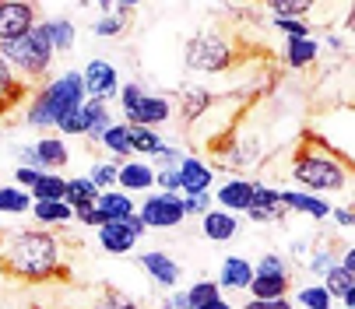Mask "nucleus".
<instances>
[{
  "label": "nucleus",
  "mask_w": 355,
  "mask_h": 309,
  "mask_svg": "<svg viewBox=\"0 0 355 309\" xmlns=\"http://www.w3.org/2000/svg\"><path fill=\"white\" fill-rule=\"evenodd\" d=\"M81 81H85V95L88 98H110V95H116V88H120V81H116V67L110 64V60H92L85 71H81Z\"/></svg>",
  "instance_id": "9d476101"
},
{
  "label": "nucleus",
  "mask_w": 355,
  "mask_h": 309,
  "mask_svg": "<svg viewBox=\"0 0 355 309\" xmlns=\"http://www.w3.org/2000/svg\"><path fill=\"white\" fill-rule=\"evenodd\" d=\"M166 309H169V306H166Z\"/></svg>",
  "instance_id": "4d7b16f0"
},
{
  "label": "nucleus",
  "mask_w": 355,
  "mask_h": 309,
  "mask_svg": "<svg viewBox=\"0 0 355 309\" xmlns=\"http://www.w3.org/2000/svg\"><path fill=\"white\" fill-rule=\"evenodd\" d=\"M57 130H60V134H67V137H71V134H85V130H88V120H85L81 106H78V109H71V113H64V116L57 120Z\"/></svg>",
  "instance_id": "ea45409f"
},
{
  "label": "nucleus",
  "mask_w": 355,
  "mask_h": 309,
  "mask_svg": "<svg viewBox=\"0 0 355 309\" xmlns=\"http://www.w3.org/2000/svg\"><path fill=\"white\" fill-rule=\"evenodd\" d=\"M28 193H32V200H64V193H67V179L57 176V173H42Z\"/></svg>",
  "instance_id": "bb28decb"
},
{
  "label": "nucleus",
  "mask_w": 355,
  "mask_h": 309,
  "mask_svg": "<svg viewBox=\"0 0 355 309\" xmlns=\"http://www.w3.org/2000/svg\"><path fill=\"white\" fill-rule=\"evenodd\" d=\"M285 60H288V67H310L313 60H317V53H320V46L313 42V39H288V49H285Z\"/></svg>",
  "instance_id": "c756f323"
},
{
  "label": "nucleus",
  "mask_w": 355,
  "mask_h": 309,
  "mask_svg": "<svg viewBox=\"0 0 355 309\" xmlns=\"http://www.w3.org/2000/svg\"><path fill=\"white\" fill-rule=\"evenodd\" d=\"M197 309H232V306L218 295V299H211V302H205V306H197Z\"/></svg>",
  "instance_id": "6e6d98bb"
},
{
  "label": "nucleus",
  "mask_w": 355,
  "mask_h": 309,
  "mask_svg": "<svg viewBox=\"0 0 355 309\" xmlns=\"http://www.w3.org/2000/svg\"><path fill=\"white\" fill-rule=\"evenodd\" d=\"M0 271L21 281H46L60 271V239L46 229L11 232L0 246Z\"/></svg>",
  "instance_id": "f257e3e1"
},
{
  "label": "nucleus",
  "mask_w": 355,
  "mask_h": 309,
  "mask_svg": "<svg viewBox=\"0 0 355 309\" xmlns=\"http://www.w3.org/2000/svg\"><path fill=\"white\" fill-rule=\"evenodd\" d=\"M250 208L268 211L271 222H285V218H288V208L282 204L278 190H275V186H264V183H253V200H250Z\"/></svg>",
  "instance_id": "4be33fe9"
},
{
  "label": "nucleus",
  "mask_w": 355,
  "mask_h": 309,
  "mask_svg": "<svg viewBox=\"0 0 355 309\" xmlns=\"http://www.w3.org/2000/svg\"><path fill=\"white\" fill-rule=\"evenodd\" d=\"M35 4H25V0H8L0 4V42L21 39L35 28Z\"/></svg>",
  "instance_id": "0eeeda50"
},
{
  "label": "nucleus",
  "mask_w": 355,
  "mask_h": 309,
  "mask_svg": "<svg viewBox=\"0 0 355 309\" xmlns=\"http://www.w3.org/2000/svg\"><path fill=\"white\" fill-rule=\"evenodd\" d=\"M98 141H103L113 154H116V159H127V154H130V137H127V123H113L103 137H98Z\"/></svg>",
  "instance_id": "72a5a7b5"
},
{
  "label": "nucleus",
  "mask_w": 355,
  "mask_h": 309,
  "mask_svg": "<svg viewBox=\"0 0 355 309\" xmlns=\"http://www.w3.org/2000/svg\"><path fill=\"white\" fill-rule=\"evenodd\" d=\"M243 309H292L288 299H271V302H261V299H250Z\"/></svg>",
  "instance_id": "8fccbe9b"
},
{
  "label": "nucleus",
  "mask_w": 355,
  "mask_h": 309,
  "mask_svg": "<svg viewBox=\"0 0 355 309\" xmlns=\"http://www.w3.org/2000/svg\"><path fill=\"white\" fill-rule=\"evenodd\" d=\"M46 32H49V42H53V53H67L74 46V21L67 18H57V21H46Z\"/></svg>",
  "instance_id": "2f4dec72"
},
{
  "label": "nucleus",
  "mask_w": 355,
  "mask_h": 309,
  "mask_svg": "<svg viewBox=\"0 0 355 309\" xmlns=\"http://www.w3.org/2000/svg\"><path fill=\"white\" fill-rule=\"evenodd\" d=\"M215 197H218V204H222V211H229V215L239 211V215H243V211L250 208V200H253V183H250V179H229Z\"/></svg>",
  "instance_id": "f3484780"
},
{
  "label": "nucleus",
  "mask_w": 355,
  "mask_h": 309,
  "mask_svg": "<svg viewBox=\"0 0 355 309\" xmlns=\"http://www.w3.org/2000/svg\"><path fill=\"white\" fill-rule=\"evenodd\" d=\"M32 151H35V162H39V173H57V169H64L67 166V159H71V151H67V144L60 141V137H42L39 144H32Z\"/></svg>",
  "instance_id": "4468645a"
},
{
  "label": "nucleus",
  "mask_w": 355,
  "mask_h": 309,
  "mask_svg": "<svg viewBox=\"0 0 355 309\" xmlns=\"http://www.w3.org/2000/svg\"><path fill=\"white\" fill-rule=\"evenodd\" d=\"M98 246H103L106 253H113V256H123L137 246V239L127 232L123 222H106L103 229H98Z\"/></svg>",
  "instance_id": "a211bd4d"
},
{
  "label": "nucleus",
  "mask_w": 355,
  "mask_h": 309,
  "mask_svg": "<svg viewBox=\"0 0 355 309\" xmlns=\"http://www.w3.org/2000/svg\"><path fill=\"white\" fill-rule=\"evenodd\" d=\"M103 11H110V15H103L95 25H92V32L98 35V39H113V35H120L123 28H127V18H130V8L127 4H106Z\"/></svg>",
  "instance_id": "5701e85b"
},
{
  "label": "nucleus",
  "mask_w": 355,
  "mask_h": 309,
  "mask_svg": "<svg viewBox=\"0 0 355 309\" xmlns=\"http://www.w3.org/2000/svg\"><path fill=\"white\" fill-rule=\"evenodd\" d=\"M292 179L306 190L317 193H338L352 183V166H348V154H338L331 144H324L320 137H306L295 151V166H292Z\"/></svg>",
  "instance_id": "f03ea898"
},
{
  "label": "nucleus",
  "mask_w": 355,
  "mask_h": 309,
  "mask_svg": "<svg viewBox=\"0 0 355 309\" xmlns=\"http://www.w3.org/2000/svg\"><path fill=\"white\" fill-rule=\"evenodd\" d=\"M127 137H130V151L137 154H159L166 148V141L151 127H127Z\"/></svg>",
  "instance_id": "cd10ccee"
},
{
  "label": "nucleus",
  "mask_w": 355,
  "mask_h": 309,
  "mask_svg": "<svg viewBox=\"0 0 355 309\" xmlns=\"http://www.w3.org/2000/svg\"><path fill=\"white\" fill-rule=\"evenodd\" d=\"M116 183L127 190V193H141V190H151L155 186V169L144 166V162H123L120 173H116Z\"/></svg>",
  "instance_id": "2eb2a0df"
},
{
  "label": "nucleus",
  "mask_w": 355,
  "mask_h": 309,
  "mask_svg": "<svg viewBox=\"0 0 355 309\" xmlns=\"http://www.w3.org/2000/svg\"><path fill=\"white\" fill-rule=\"evenodd\" d=\"M183 200V215H208L211 211V193H190V197H180Z\"/></svg>",
  "instance_id": "a19ab883"
},
{
  "label": "nucleus",
  "mask_w": 355,
  "mask_h": 309,
  "mask_svg": "<svg viewBox=\"0 0 355 309\" xmlns=\"http://www.w3.org/2000/svg\"><path fill=\"white\" fill-rule=\"evenodd\" d=\"M205 222H200V232H205L211 242H229L236 232H239V218L229 215V211H208V215H200Z\"/></svg>",
  "instance_id": "dca6fc26"
},
{
  "label": "nucleus",
  "mask_w": 355,
  "mask_h": 309,
  "mask_svg": "<svg viewBox=\"0 0 355 309\" xmlns=\"http://www.w3.org/2000/svg\"><path fill=\"white\" fill-rule=\"evenodd\" d=\"M218 295H222L218 281H197V285L187 288V302H190V309L205 306V302H211V299H218Z\"/></svg>",
  "instance_id": "e433bc0d"
},
{
  "label": "nucleus",
  "mask_w": 355,
  "mask_h": 309,
  "mask_svg": "<svg viewBox=\"0 0 355 309\" xmlns=\"http://www.w3.org/2000/svg\"><path fill=\"white\" fill-rule=\"evenodd\" d=\"M39 176H42V173H35V169H25V166H18V169H15V183H18V190H32Z\"/></svg>",
  "instance_id": "09e8293b"
},
{
  "label": "nucleus",
  "mask_w": 355,
  "mask_h": 309,
  "mask_svg": "<svg viewBox=\"0 0 355 309\" xmlns=\"http://www.w3.org/2000/svg\"><path fill=\"white\" fill-rule=\"evenodd\" d=\"M250 295H253V299H261V302L288 299V278H257V274H253V281H250Z\"/></svg>",
  "instance_id": "c85d7f7f"
},
{
  "label": "nucleus",
  "mask_w": 355,
  "mask_h": 309,
  "mask_svg": "<svg viewBox=\"0 0 355 309\" xmlns=\"http://www.w3.org/2000/svg\"><path fill=\"white\" fill-rule=\"evenodd\" d=\"M92 309H137V302L127 299V295H120V292H106Z\"/></svg>",
  "instance_id": "79ce46f5"
},
{
  "label": "nucleus",
  "mask_w": 355,
  "mask_h": 309,
  "mask_svg": "<svg viewBox=\"0 0 355 309\" xmlns=\"http://www.w3.org/2000/svg\"><path fill=\"white\" fill-rule=\"evenodd\" d=\"M141 95H144V91H141V85H137V81L123 85V88H120V98H123V109H127V106H134V102H137Z\"/></svg>",
  "instance_id": "3c124183"
},
{
  "label": "nucleus",
  "mask_w": 355,
  "mask_h": 309,
  "mask_svg": "<svg viewBox=\"0 0 355 309\" xmlns=\"http://www.w3.org/2000/svg\"><path fill=\"white\" fill-rule=\"evenodd\" d=\"M253 274H257V278H288V267H285V261L278 253H264L261 264L253 267Z\"/></svg>",
  "instance_id": "58836bf2"
},
{
  "label": "nucleus",
  "mask_w": 355,
  "mask_h": 309,
  "mask_svg": "<svg viewBox=\"0 0 355 309\" xmlns=\"http://www.w3.org/2000/svg\"><path fill=\"white\" fill-rule=\"evenodd\" d=\"M95 208L103 211L106 222H127L134 215V197L130 193H110V190H103V193L95 197Z\"/></svg>",
  "instance_id": "aec40b11"
},
{
  "label": "nucleus",
  "mask_w": 355,
  "mask_h": 309,
  "mask_svg": "<svg viewBox=\"0 0 355 309\" xmlns=\"http://www.w3.org/2000/svg\"><path fill=\"white\" fill-rule=\"evenodd\" d=\"M137 218L144 222V229H176L187 215H183V200L180 193H148Z\"/></svg>",
  "instance_id": "423d86ee"
},
{
  "label": "nucleus",
  "mask_w": 355,
  "mask_h": 309,
  "mask_svg": "<svg viewBox=\"0 0 355 309\" xmlns=\"http://www.w3.org/2000/svg\"><path fill=\"white\" fill-rule=\"evenodd\" d=\"M74 218H78L81 225H92V229H103V225H106L103 211H98L95 204H85V208H74Z\"/></svg>",
  "instance_id": "37998d69"
},
{
  "label": "nucleus",
  "mask_w": 355,
  "mask_h": 309,
  "mask_svg": "<svg viewBox=\"0 0 355 309\" xmlns=\"http://www.w3.org/2000/svg\"><path fill=\"white\" fill-rule=\"evenodd\" d=\"M331 218H334L341 229H352V225H355V215H352L348 208H331Z\"/></svg>",
  "instance_id": "603ef678"
},
{
  "label": "nucleus",
  "mask_w": 355,
  "mask_h": 309,
  "mask_svg": "<svg viewBox=\"0 0 355 309\" xmlns=\"http://www.w3.org/2000/svg\"><path fill=\"white\" fill-rule=\"evenodd\" d=\"M278 197H282V204H285L288 211L310 215V218H317V222L331 218V204H327V200H320V197H313V193H299V190H278Z\"/></svg>",
  "instance_id": "ddd939ff"
},
{
  "label": "nucleus",
  "mask_w": 355,
  "mask_h": 309,
  "mask_svg": "<svg viewBox=\"0 0 355 309\" xmlns=\"http://www.w3.org/2000/svg\"><path fill=\"white\" fill-rule=\"evenodd\" d=\"M215 281H218V288H236V292H243V288H250V281H253V264L243 261V256H229Z\"/></svg>",
  "instance_id": "6ab92c4d"
},
{
  "label": "nucleus",
  "mask_w": 355,
  "mask_h": 309,
  "mask_svg": "<svg viewBox=\"0 0 355 309\" xmlns=\"http://www.w3.org/2000/svg\"><path fill=\"white\" fill-rule=\"evenodd\" d=\"M95 197H98V190L92 186V179L88 176H74V179H67V193H64V204L74 211V208H85V204H95Z\"/></svg>",
  "instance_id": "a878e982"
},
{
  "label": "nucleus",
  "mask_w": 355,
  "mask_h": 309,
  "mask_svg": "<svg viewBox=\"0 0 355 309\" xmlns=\"http://www.w3.org/2000/svg\"><path fill=\"white\" fill-rule=\"evenodd\" d=\"M32 215L42 225H67L74 218V211L67 208L64 200H32Z\"/></svg>",
  "instance_id": "b1692460"
},
{
  "label": "nucleus",
  "mask_w": 355,
  "mask_h": 309,
  "mask_svg": "<svg viewBox=\"0 0 355 309\" xmlns=\"http://www.w3.org/2000/svg\"><path fill=\"white\" fill-rule=\"evenodd\" d=\"M155 183H159L162 193H180V176H176V169H159V173H155Z\"/></svg>",
  "instance_id": "c03bdc74"
},
{
  "label": "nucleus",
  "mask_w": 355,
  "mask_h": 309,
  "mask_svg": "<svg viewBox=\"0 0 355 309\" xmlns=\"http://www.w3.org/2000/svg\"><path fill=\"white\" fill-rule=\"evenodd\" d=\"M123 116H127V127H151L155 130L159 123H166L173 116V106L162 95H141L134 106L123 109Z\"/></svg>",
  "instance_id": "6e6552de"
},
{
  "label": "nucleus",
  "mask_w": 355,
  "mask_h": 309,
  "mask_svg": "<svg viewBox=\"0 0 355 309\" xmlns=\"http://www.w3.org/2000/svg\"><path fill=\"white\" fill-rule=\"evenodd\" d=\"M338 267H345L348 274H355V246L345 249V256H341V264H338Z\"/></svg>",
  "instance_id": "864d4df0"
},
{
  "label": "nucleus",
  "mask_w": 355,
  "mask_h": 309,
  "mask_svg": "<svg viewBox=\"0 0 355 309\" xmlns=\"http://www.w3.org/2000/svg\"><path fill=\"white\" fill-rule=\"evenodd\" d=\"M116 173H120V162H95L92 173H88V179H92V186L98 193H103V190H110L116 183Z\"/></svg>",
  "instance_id": "c9c22d12"
},
{
  "label": "nucleus",
  "mask_w": 355,
  "mask_h": 309,
  "mask_svg": "<svg viewBox=\"0 0 355 309\" xmlns=\"http://www.w3.org/2000/svg\"><path fill=\"white\" fill-rule=\"evenodd\" d=\"M236 64V46L215 32V28H205L197 32L190 42H187V67L190 71H205V74H222Z\"/></svg>",
  "instance_id": "39448f33"
},
{
  "label": "nucleus",
  "mask_w": 355,
  "mask_h": 309,
  "mask_svg": "<svg viewBox=\"0 0 355 309\" xmlns=\"http://www.w3.org/2000/svg\"><path fill=\"white\" fill-rule=\"evenodd\" d=\"M137 264L148 271V278H151V281H159L162 288H173V285L183 278L180 264L173 261L169 253H162V249H148V253H141V256H137Z\"/></svg>",
  "instance_id": "9b49d317"
},
{
  "label": "nucleus",
  "mask_w": 355,
  "mask_h": 309,
  "mask_svg": "<svg viewBox=\"0 0 355 309\" xmlns=\"http://www.w3.org/2000/svg\"><path fill=\"white\" fill-rule=\"evenodd\" d=\"M331 295L324 292V285H306V288H299V306L302 309H331Z\"/></svg>",
  "instance_id": "4c0bfd02"
},
{
  "label": "nucleus",
  "mask_w": 355,
  "mask_h": 309,
  "mask_svg": "<svg viewBox=\"0 0 355 309\" xmlns=\"http://www.w3.org/2000/svg\"><path fill=\"white\" fill-rule=\"evenodd\" d=\"M169 309H190V302H187V292H176V295L169 299Z\"/></svg>",
  "instance_id": "5fc2aeb1"
},
{
  "label": "nucleus",
  "mask_w": 355,
  "mask_h": 309,
  "mask_svg": "<svg viewBox=\"0 0 355 309\" xmlns=\"http://www.w3.org/2000/svg\"><path fill=\"white\" fill-rule=\"evenodd\" d=\"M28 91H32V88H28L25 81H18L15 71L0 60V116H8L11 109H18L21 102L28 98Z\"/></svg>",
  "instance_id": "f8f14e48"
},
{
  "label": "nucleus",
  "mask_w": 355,
  "mask_h": 309,
  "mask_svg": "<svg viewBox=\"0 0 355 309\" xmlns=\"http://www.w3.org/2000/svg\"><path fill=\"white\" fill-rule=\"evenodd\" d=\"M81 102H85V81L78 71H67L32 95V102L25 106V123L35 130H49V127H57L64 113L78 109Z\"/></svg>",
  "instance_id": "7ed1b4c3"
},
{
  "label": "nucleus",
  "mask_w": 355,
  "mask_h": 309,
  "mask_svg": "<svg viewBox=\"0 0 355 309\" xmlns=\"http://www.w3.org/2000/svg\"><path fill=\"white\" fill-rule=\"evenodd\" d=\"M0 60H4L11 71L25 74L28 81H39L49 64H53V42H49V32L46 25L35 21V28L21 39H11V42H0Z\"/></svg>",
  "instance_id": "20e7f679"
},
{
  "label": "nucleus",
  "mask_w": 355,
  "mask_h": 309,
  "mask_svg": "<svg viewBox=\"0 0 355 309\" xmlns=\"http://www.w3.org/2000/svg\"><path fill=\"white\" fill-rule=\"evenodd\" d=\"M155 162H159V169H176V166L183 162V154H180L176 148H162V151L155 154Z\"/></svg>",
  "instance_id": "de8ad7c7"
},
{
  "label": "nucleus",
  "mask_w": 355,
  "mask_h": 309,
  "mask_svg": "<svg viewBox=\"0 0 355 309\" xmlns=\"http://www.w3.org/2000/svg\"><path fill=\"white\" fill-rule=\"evenodd\" d=\"M176 176H180V197L208 193V186L215 183V169L208 162L193 159V154H183V162L176 166Z\"/></svg>",
  "instance_id": "1a4fd4ad"
},
{
  "label": "nucleus",
  "mask_w": 355,
  "mask_h": 309,
  "mask_svg": "<svg viewBox=\"0 0 355 309\" xmlns=\"http://www.w3.org/2000/svg\"><path fill=\"white\" fill-rule=\"evenodd\" d=\"M331 267H334V253H331V249H317L313 261H310V271H313V274H327Z\"/></svg>",
  "instance_id": "a18cd8bd"
},
{
  "label": "nucleus",
  "mask_w": 355,
  "mask_h": 309,
  "mask_svg": "<svg viewBox=\"0 0 355 309\" xmlns=\"http://www.w3.org/2000/svg\"><path fill=\"white\" fill-rule=\"evenodd\" d=\"M324 278H327V281H324V292H327L331 299H338V302H341L345 295H352V292H355V274H348V271H345V267H338V264H334Z\"/></svg>",
  "instance_id": "7c9ffc66"
},
{
  "label": "nucleus",
  "mask_w": 355,
  "mask_h": 309,
  "mask_svg": "<svg viewBox=\"0 0 355 309\" xmlns=\"http://www.w3.org/2000/svg\"><path fill=\"white\" fill-rule=\"evenodd\" d=\"M180 102H183V116H187V123H193L197 116H205L208 109H211V91H205V88H183L180 91Z\"/></svg>",
  "instance_id": "393cba45"
},
{
  "label": "nucleus",
  "mask_w": 355,
  "mask_h": 309,
  "mask_svg": "<svg viewBox=\"0 0 355 309\" xmlns=\"http://www.w3.org/2000/svg\"><path fill=\"white\" fill-rule=\"evenodd\" d=\"M313 11V4H306V0H292V4H271V15H275V21H306V15Z\"/></svg>",
  "instance_id": "f704fd0d"
},
{
  "label": "nucleus",
  "mask_w": 355,
  "mask_h": 309,
  "mask_svg": "<svg viewBox=\"0 0 355 309\" xmlns=\"http://www.w3.org/2000/svg\"><path fill=\"white\" fill-rule=\"evenodd\" d=\"M81 113H85V120H88V141H98L110 127H113V120H110V109H106V102L103 98H85L81 102Z\"/></svg>",
  "instance_id": "412c9836"
},
{
  "label": "nucleus",
  "mask_w": 355,
  "mask_h": 309,
  "mask_svg": "<svg viewBox=\"0 0 355 309\" xmlns=\"http://www.w3.org/2000/svg\"><path fill=\"white\" fill-rule=\"evenodd\" d=\"M288 39H310V25L306 21H275Z\"/></svg>",
  "instance_id": "49530a36"
},
{
  "label": "nucleus",
  "mask_w": 355,
  "mask_h": 309,
  "mask_svg": "<svg viewBox=\"0 0 355 309\" xmlns=\"http://www.w3.org/2000/svg\"><path fill=\"white\" fill-rule=\"evenodd\" d=\"M32 208V193L18 190V186H4L0 190V215H21Z\"/></svg>",
  "instance_id": "473e14b6"
}]
</instances>
